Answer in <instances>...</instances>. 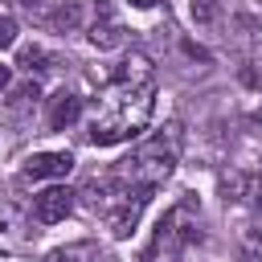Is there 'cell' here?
<instances>
[{
  "mask_svg": "<svg viewBox=\"0 0 262 262\" xmlns=\"http://www.w3.org/2000/svg\"><path fill=\"white\" fill-rule=\"evenodd\" d=\"M74 196H78V192H70L66 184H49L45 192L33 196V217H37L41 225H57V221H66V217L74 213Z\"/></svg>",
  "mask_w": 262,
  "mask_h": 262,
  "instance_id": "obj_6",
  "label": "cell"
},
{
  "mask_svg": "<svg viewBox=\"0 0 262 262\" xmlns=\"http://www.w3.org/2000/svg\"><path fill=\"white\" fill-rule=\"evenodd\" d=\"M74 172V156L70 151H37L25 160L20 180H61Z\"/></svg>",
  "mask_w": 262,
  "mask_h": 262,
  "instance_id": "obj_7",
  "label": "cell"
},
{
  "mask_svg": "<svg viewBox=\"0 0 262 262\" xmlns=\"http://www.w3.org/2000/svg\"><path fill=\"white\" fill-rule=\"evenodd\" d=\"M53 61H57V57H49L41 45H29V49H20V57H16V66H25L29 74H45V70H53Z\"/></svg>",
  "mask_w": 262,
  "mask_h": 262,
  "instance_id": "obj_11",
  "label": "cell"
},
{
  "mask_svg": "<svg viewBox=\"0 0 262 262\" xmlns=\"http://www.w3.org/2000/svg\"><path fill=\"white\" fill-rule=\"evenodd\" d=\"M90 254H98L94 246H66V250H53L45 262H82V258H90Z\"/></svg>",
  "mask_w": 262,
  "mask_h": 262,
  "instance_id": "obj_12",
  "label": "cell"
},
{
  "mask_svg": "<svg viewBox=\"0 0 262 262\" xmlns=\"http://www.w3.org/2000/svg\"><path fill=\"white\" fill-rule=\"evenodd\" d=\"M8 4H25V8H33V4H37V0H8Z\"/></svg>",
  "mask_w": 262,
  "mask_h": 262,
  "instance_id": "obj_18",
  "label": "cell"
},
{
  "mask_svg": "<svg viewBox=\"0 0 262 262\" xmlns=\"http://www.w3.org/2000/svg\"><path fill=\"white\" fill-rule=\"evenodd\" d=\"M86 37H90L94 49H119V45L127 41V29H123V20H119V12H115L111 0H94V8H90V25H86Z\"/></svg>",
  "mask_w": 262,
  "mask_h": 262,
  "instance_id": "obj_5",
  "label": "cell"
},
{
  "mask_svg": "<svg viewBox=\"0 0 262 262\" xmlns=\"http://www.w3.org/2000/svg\"><path fill=\"white\" fill-rule=\"evenodd\" d=\"M250 262H262V250H254V254H250Z\"/></svg>",
  "mask_w": 262,
  "mask_h": 262,
  "instance_id": "obj_19",
  "label": "cell"
},
{
  "mask_svg": "<svg viewBox=\"0 0 262 262\" xmlns=\"http://www.w3.org/2000/svg\"><path fill=\"white\" fill-rule=\"evenodd\" d=\"M53 25H57V29H74V25H78V8H74V4H66V8H57V16H53Z\"/></svg>",
  "mask_w": 262,
  "mask_h": 262,
  "instance_id": "obj_13",
  "label": "cell"
},
{
  "mask_svg": "<svg viewBox=\"0 0 262 262\" xmlns=\"http://www.w3.org/2000/svg\"><path fill=\"white\" fill-rule=\"evenodd\" d=\"M151 111H156V70H151V61H147V53L131 49V53L119 61L111 86L102 90V102L94 106L86 135H90V143H98V147L135 139V135L147 127Z\"/></svg>",
  "mask_w": 262,
  "mask_h": 262,
  "instance_id": "obj_1",
  "label": "cell"
},
{
  "mask_svg": "<svg viewBox=\"0 0 262 262\" xmlns=\"http://www.w3.org/2000/svg\"><path fill=\"white\" fill-rule=\"evenodd\" d=\"M37 98H41L37 82H25V86H16V90H12V102H8V115H12V119H25V115L37 106Z\"/></svg>",
  "mask_w": 262,
  "mask_h": 262,
  "instance_id": "obj_10",
  "label": "cell"
},
{
  "mask_svg": "<svg viewBox=\"0 0 262 262\" xmlns=\"http://www.w3.org/2000/svg\"><path fill=\"white\" fill-rule=\"evenodd\" d=\"M16 41V20L12 16H0V49H8Z\"/></svg>",
  "mask_w": 262,
  "mask_h": 262,
  "instance_id": "obj_14",
  "label": "cell"
},
{
  "mask_svg": "<svg viewBox=\"0 0 262 262\" xmlns=\"http://www.w3.org/2000/svg\"><path fill=\"white\" fill-rule=\"evenodd\" d=\"M176 160H180V127L168 123L160 135L143 139L127 160H119L115 176L127 180V184H139V188H156V184H164L172 176Z\"/></svg>",
  "mask_w": 262,
  "mask_h": 262,
  "instance_id": "obj_3",
  "label": "cell"
},
{
  "mask_svg": "<svg viewBox=\"0 0 262 262\" xmlns=\"http://www.w3.org/2000/svg\"><path fill=\"white\" fill-rule=\"evenodd\" d=\"M196 237H201V209H196L192 196H184V201H176V205L160 217L143 262H180V254H184Z\"/></svg>",
  "mask_w": 262,
  "mask_h": 262,
  "instance_id": "obj_4",
  "label": "cell"
},
{
  "mask_svg": "<svg viewBox=\"0 0 262 262\" xmlns=\"http://www.w3.org/2000/svg\"><path fill=\"white\" fill-rule=\"evenodd\" d=\"M127 4H135V8H151L156 0H127Z\"/></svg>",
  "mask_w": 262,
  "mask_h": 262,
  "instance_id": "obj_17",
  "label": "cell"
},
{
  "mask_svg": "<svg viewBox=\"0 0 262 262\" xmlns=\"http://www.w3.org/2000/svg\"><path fill=\"white\" fill-rule=\"evenodd\" d=\"M82 196H86V209L98 213L115 237H131L139 217H143V209H147V201H151V188L127 184V180H119L111 172L106 180H90L82 188Z\"/></svg>",
  "mask_w": 262,
  "mask_h": 262,
  "instance_id": "obj_2",
  "label": "cell"
},
{
  "mask_svg": "<svg viewBox=\"0 0 262 262\" xmlns=\"http://www.w3.org/2000/svg\"><path fill=\"white\" fill-rule=\"evenodd\" d=\"M78 115H82V98L70 94V90H57V94L49 98V115H45V123H49L53 131H66L70 123H78Z\"/></svg>",
  "mask_w": 262,
  "mask_h": 262,
  "instance_id": "obj_8",
  "label": "cell"
},
{
  "mask_svg": "<svg viewBox=\"0 0 262 262\" xmlns=\"http://www.w3.org/2000/svg\"><path fill=\"white\" fill-rule=\"evenodd\" d=\"M254 229H258V237H262V192H258V201H254Z\"/></svg>",
  "mask_w": 262,
  "mask_h": 262,
  "instance_id": "obj_15",
  "label": "cell"
},
{
  "mask_svg": "<svg viewBox=\"0 0 262 262\" xmlns=\"http://www.w3.org/2000/svg\"><path fill=\"white\" fill-rule=\"evenodd\" d=\"M8 78H12V74H8V66H0V90L8 86Z\"/></svg>",
  "mask_w": 262,
  "mask_h": 262,
  "instance_id": "obj_16",
  "label": "cell"
},
{
  "mask_svg": "<svg viewBox=\"0 0 262 262\" xmlns=\"http://www.w3.org/2000/svg\"><path fill=\"white\" fill-rule=\"evenodd\" d=\"M29 242V229L12 205H0V250H16Z\"/></svg>",
  "mask_w": 262,
  "mask_h": 262,
  "instance_id": "obj_9",
  "label": "cell"
}]
</instances>
